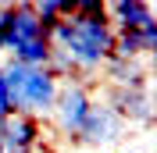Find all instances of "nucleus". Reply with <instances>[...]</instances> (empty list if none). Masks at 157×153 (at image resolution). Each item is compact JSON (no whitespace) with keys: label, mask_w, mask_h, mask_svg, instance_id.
Listing matches in <instances>:
<instances>
[{"label":"nucleus","mask_w":157,"mask_h":153,"mask_svg":"<svg viewBox=\"0 0 157 153\" xmlns=\"http://www.w3.org/2000/svg\"><path fill=\"white\" fill-rule=\"evenodd\" d=\"M125 121L111 110L104 100H93V110H89L86 118V128H82V139H78V146H114L125 139Z\"/></svg>","instance_id":"obj_7"},{"label":"nucleus","mask_w":157,"mask_h":153,"mask_svg":"<svg viewBox=\"0 0 157 153\" xmlns=\"http://www.w3.org/2000/svg\"><path fill=\"white\" fill-rule=\"evenodd\" d=\"M11 114V107H7V89H4V57H0V121Z\"/></svg>","instance_id":"obj_11"},{"label":"nucleus","mask_w":157,"mask_h":153,"mask_svg":"<svg viewBox=\"0 0 157 153\" xmlns=\"http://www.w3.org/2000/svg\"><path fill=\"white\" fill-rule=\"evenodd\" d=\"M93 100H97V82H61L54 110H50V135H61L64 143L78 146Z\"/></svg>","instance_id":"obj_4"},{"label":"nucleus","mask_w":157,"mask_h":153,"mask_svg":"<svg viewBox=\"0 0 157 153\" xmlns=\"http://www.w3.org/2000/svg\"><path fill=\"white\" fill-rule=\"evenodd\" d=\"M100 71H104V78H107V86H118V89H150V64L147 61H118V57H111Z\"/></svg>","instance_id":"obj_10"},{"label":"nucleus","mask_w":157,"mask_h":153,"mask_svg":"<svg viewBox=\"0 0 157 153\" xmlns=\"http://www.w3.org/2000/svg\"><path fill=\"white\" fill-rule=\"evenodd\" d=\"M0 7H4V4H0Z\"/></svg>","instance_id":"obj_13"},{"label":"nucleus","mask_w":157,"mask_h":153,"mask_svg":"<svg viewBox=\"0 0 157 153\" xmlns=\"http://www.w3.org/2000/svg\"><path fill=\"white\" fill-rule=\"evenodd\" d=\"M50 128L39 118L7 114L0 121V153H54L50 150Z\"/></svg>","instance_id":"obj_5"},{"label":"nucleus","mask_w":157,"mask_h":153,"mask_svg":"<svg viewBox=\"0 0 157 153\" xmlns=\"http://www.w3.org/2000/svg\"><path fill=\"white\" fill-rule=\"evenodd\" d=\"M4 54H7V61H18V64L47 68V61H50V36L39 25L32 0L11 4V29H7V39H4Z\"/></svg>","instance_id":"obj_3"},{"label":"nucleus","mask_w":157,"mask_h":153,"mask_svg":"<svg viewBox=\"0 0 157 153\" xmlns=\"http://www.w3.org/2000/svg\"><path fill=\"white\" fill-rule=\"evenodd\" d=\"M104 103L114 110L121 121L139 125V128H154V93L150 89H118V86H104Z\"/></svg>","instance_id":"obj_6"},{"label":"nucleus","mask_w":157,"mask_h":153,"mask_svg":"<svg viewBox=\"0 0 157 153\" xmlns=\"http://www.w3.org/2000/svg\"><path fill=\"white\" fill-rule=\"evenodd\" d=\"M125 153H132V150H125Z\"/></svg>","instance_id":"obj_12"},{"label":"nucleus","mask_w":157,"mask_h":153,"mask_svg":"<svg viewBox=\"0 0 157 153\" xmlns=\"http://www.w3.org/2000/svg\"><path fill=\"white\" fill-rule=\"evenodd\" d=\"M4 89H7V107L11 114H25L47 121L54 110L61 82L50 75L47 68L18 64V61H4Z\"/></svg>","instance_id":"obj_2"},{"label":"nucleus","mask_w":157,"mask_h":153,"mask_svg":"<svg viewBox=\"0 0 157 153\" xmlns=\"http://www.w3.org/2000/svg\"><path fill=\"white\" fill-rule=\"evenodd\" d=\"M157 54V21L143 25L139 32H114L111 57L118 61H150Z\"/></svg>","instance_id":"obj_8"},{"label":"nucleus","mask_w":157,"mask_h":153,"mask_svg":"<svg viewBox=\"0 0 157 153\" xmlns=\"http://www.w3.org/2000/svg\"><path fill=\"white\" fill-rule=\"evenodd\" d=\"M114 47V29H111L107 14H68L57 21V29L50 32V50L64 57L71 68V82H97L100 68L111 61Z\"/></svg>","instance_id":"obj_1"},{"label":"nucleus","mask_w":157,"mask_h":153,"mask_svg":"<svg viewBox=\"0 0 157 153\" xmlns=\"http://www.w3.org/2000/svg\"><path fill=\"white\" fill-rule=\"evenodd\" d=\"M107 21L114 32H139L143 25L157 21V14H154V4H147V0H111Z\"/></svg>","instance_id":"obj_9"}]
</instances>
